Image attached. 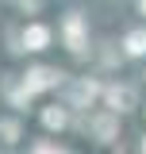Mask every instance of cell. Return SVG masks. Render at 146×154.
I'll return each mask as SVG.
<instances>
[{"label":"cell","mask_w":146,"mask_h":154,"mask_svg":"<svg viewBox=\"0 0 146 154\" xmlns=\"http://www.w3.org/2000/svg\"><path fill=\"white\" fill-rule=\"evenodd\" d=\"M46 85H58V73H54V69H31V73H27V89H23V96L38 93V89H46Z\"/></svg>","instance_id":"cell-1"},{"label":"cell","mask_w":146,"mask_h":154,"mask_svg":"<svg viewBox=\"0 0 146 154\" xmlns=\"http://www.w3.org/2000/svg\"><path fill=\"white\" fill-rule=\"evenodd\" d=\"M65 42H69V50H85V23H81V16L65 19Z\"/></svg>","instance_id":"cell-2"},{"label":"cell","mask_w":146,"mask_h":154,"mask_svg":"<svg viewBox=\"0 0 146 154\" xmlns=\"http://www.w3.org/2000/svg\"><path fill=\"white\" fill-rule=\"evenodd\" d=\"M46 42H50V31L46 27H27V35H23V46L27 50H42Z\"/></svg>","instance_id":"cell-3"},{"label":"cell","mask_w":146,"mask_h":154,"mask_svg":"<svg viewBox=\"0 0 146 154\" xmlns=\"http://www.w3.org/2000/svg\"><path fill=\"white\" fill-rule=\"evenodd\" d=\"M92 93H96V85H92V81H81V85H73V89H69L73 104H85V100H92Z\"/></svg>","instance_id":"cell-4"},{"label":"cell","mask_w":146,"mask_h":154,"mask_svg":"<svg viewBox=\"0 0 146 154\" xmlns=\"http://www.w3.org/2000/svg\"><path fill=\"white\" fill-rule=\"evenodd\" d=\"M127 50L131 54H146V31H131L127 35Z\"/></svg>","instance_id":"cell-5"},{"label":"cell","mask_w":146,"mask_h":154,"mask_svg":"<svg viewBox=\"0 0 146 154\" xmlns=\"http://www.w3.org/2000/svg\"><path fill=\"white\" fill-rule=\"evenodd\" d=\"M108 100L115 104V108H127L131 100H135V93H131V89H111V93H108Z\"/></svg>","instance_id":"cell-6"},{"label":"cell","mask_w":146,"mask_h":154,"mask_svg":"<svg viewBox=\"0 0 146 154\" xmlns=\"http://www.w3.org/2000/svg\"><path fill=\"white\" fill-rule=\"evenodd\" d=\"M46 123H50V127H62V123H65V116H62V112H46Z\"/></svg>","instance_id":"cell-7"},{"label":"cell","mask_w":146,"mask_h":154,"mask_svg":"<svg viewBox=\"0 0 146 154\" xmlns=\"http://www.w3.org/2000/svg\"><path fill=\"white\" fill-rule=\"evenodd\" d=\"M35 154H54V150H46V146H42V150H35Z\"/></svg>","instance_id":"cell-8"},{"label":"cell","mask_w":146,"mask_h":154,"mask_svg":"<svg viewBox=\"0 0 146 154\" xmlns=\"http://www.w3.org/2000/svg\"><path fill=\"white\" fill-rule=\"evenodd\" d=\"M142 12H146V0H142Z\"/></svg>","instance_id":"cell-9"},{"label":"cell","mask_w":146,"mask_h":154,"mask_svg":"<svg viewBox=\"0 0 146 154\" xmlns=\"http://www.w3.org/2000/svg\"><path fill=\"white\" fill-rule=\"evenodd\" d=\"M142 154H146V143H142Z\"/></svg>","instance_id":"cell-10"}]
</instances>
